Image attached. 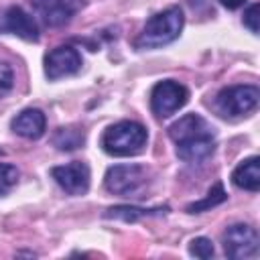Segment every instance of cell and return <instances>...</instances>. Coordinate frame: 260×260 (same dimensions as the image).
<instances>
[{
  "label": "cell",
  "mask_w": 260,
  "mask_h": 260,
  "mask_svg": "<svg viewBox=\"0 0 260 260\" xmlns=\"http://www.w3.org/2000/svg\"><path fill=\"white\" fill-rule=\"evenodd\" d=\"M51 177L69 195H83L89 189V167L79 160L61 165V167H53Z\"/></svg>",
  "instance_id": "cell-9"
},
{
  "label": "cell",
  "mask_w": 260,
  "mask_h": 260,
  "mask_svg": "<svg viewBox=\"0 0 260 260\" xmlns=\"http://www.w3.org/2000/svg\"><path fill=\"white\" fill-rule=\"evenodd\" d=\"M258 12H260L258 4L248 6V10L244 12V26H248L250 32H254V35H258Z\"/></svg>",
  "instance_id": "cell-20"
},
{
  "label": "cell",
  "mask_w": 260,
  "mask_h": 260,
  "mask_svg": "<svg viewBox=\"0 0 260 260\" xmlns=\"http://www.w3.org/2000/svg\"><path fill=\"white\" fill-rule=\"evenodd\" d=\"M165 211L167 213V207H134V205H116V207H108L104 217H116V219H124V221H136L144 215H156Z\"/></svg>",
  "instance_id": "cell-14"
},
{
  "label": "cell",
  "mask_w": 260,
  "mask_h": 260,
  "mask_svg": "<svg viewBox=\"0 0 260 260\" xmlns=\"http://www.w3.org/2000/svg\"><path fill=\"white\" fill-rule=\"evenodd\" d=\"M189 254L195 256V258H201V260H207V258H213L215 250H213V242L209 238H193L191 244H189Z\"/></svg>",
  "instance_id": "cell-18"
},
{
  "label": "cell",
  "mask_w": 260,
  "mask_h": 260,
  "mask_svg": "<svg viewBox=\"0 0 260 260\" xmlns=\"http://www.w3.org/2000/svg\"><path fill=\"white\" fill-rule=\"evenodd\" d=\"M12 83H14V75H12L10 65H6L4 61H0V98L6 95L12 89Z\"/></svg>",
  "instance_id": "cell-19"
},
{
  "label": "cell",
  "mask_w": 260,
  "mask_h": 260,
  "mask_svg": "<svg viewBox=\"0 0 260 260\" xmlns=\"http://www.w3.org/2000/svg\"><path fill=\"white\" fill-rule=\"evenodd\" d=\"M232 183L238 189H246L252 193L258 191L260 189V158L250 156V158L242 160L232 173Z\"/></svg>",
  "instance_id": "cell-13"
},
{
  "label": "cell",
  "mask_w": 260,
  "mask_h": 260,
  "mask_svg": "<svg viewBox=\"0 0 260 260\" xmlns=\"http://www.w3.org/2000/svg\"><path fill=\"white\" fill-rule=\"evenodd\" d=\"M189 100V89L173 79L158 81L150 91V108L158 118H169Z\"/></svg>",
  "instance_id": "cell-7"
},
{
  "label": "cell",
  "mask_w": 260,
  "mask_h": 260,
  "mask_svg": "<svg viewBox=\"0 0 260 260\" xmlns=\"http://www.w3.org/2000/svg\"><path fill=\"white\" fill-rule=\"evenodd\" d=\"M85 136H83V130L81 128H73V126H63V128H57V132L53 134V144L59 148V150H75L83 144Z\"/></svg>",
  "instance_id": "cell-15"
},
{
  "label": "cell",
  "mask_w": 260,
  "mask_h": 260,
  "mask_svg": "<svg viewBox=\"0 0 260 260\" xmlns=\"http://www.w3.org/2000/svg\"><path fill=\"white\" fill-rule=\"evenodd\" d=\"M219 2H221L225 8H230V10H236V8H240V6H242L246 0H219Z\"/></svg>",
  "instance_id": "cell-21"
},
{
  "label": "cell",
  "mask_w": 260,
  "mask_h": 260,
  "mask_svg": "<svg viewBox=\"0 0 260 260\" xmlns=\"http://www.w3.org/2000/svg\"><path fill=\"white\" fill-rule=\"evenodd\" d=\"M81 69V55L71 45L55 47L45 55V75L49 79H61Z\"/></svg>",
  "instance_id": "cell-8"
},
{
  "label": "cell",
  "mask_w": 260,
  "mask_h": 260,
  "mask_svg": "<svg viewBox=\"0 0 260 260\" xmlns=\"http://www.w3.org/2000/svg\"><path fill=\"white\" fill-rule=\"evenodd\" d=\"M260 91L256 85H230L215 95V110L228 118L250 114L258 106Z\"/></svg>",
  "instance_id": "cell-5"
},
{
  "label": "cell",
  "mask_w": 260,
  "mask_h": 260,
  "mask_svg": "<svg viewBox=\"0 0 260 260\" xmlns=\"http://www.w3.org/2000/svg\"><path fill=\"white\" fill-rule=\"evenodd\" d=\"M148 140L146 128L134 120H122L108 126L102 134V148L112 156L138 154Z\"/></svg>",
  "instance_id": "cell-3"
},
{
  "label": "cell",
  "mask_w": 260,
  "mask_h": 260,
  "mask_svg": "<svg viewBox=\"0 0 260 260\" xmlns=\"http://www.w3.org/2000/svg\"><path fill=\"white\" fill-rule=\"evenodd\" d=\"M30 6L47 26H63L77 14L81 0H30Z\"/></svg>",
  "instance_id": "cell-10"
},
{
  "label": "cell",
  "mask_w": 260,
  "mask_h": 260,
  "mask_svg": "<svg viewBox=\"0 0 260 260\" xmlns=\"http://www.w3.org/2000/svg\"><path fill=\"white\" fill-rule=\"evenodd\" d=\"M183 24H185L183 10L179 6H169L162 12H156L146 20L142 32L136 39V47L138 49H156V47L169 45L181 35Z\"/></svg>",
  "instance_id": "cell-2"
},
{
  "label": "cell",
  "mask_w": 260,
  "mask_h": 260,
  "mask_svg": "<svg viewBox=\"0 0 260 260\" xmlns=\"http://www.w3.org/2000/svg\"><path fill=\"white\" fill-rule=\"evenodd\" d=\"M0 30L16 35L24 41H39V26L28 12L20 6H10L0 18Z\"/></svg>",
  "instance_id": "cell-11"
},
{
  "label": "cell",
  "mask_w": 260,
  "mask_h": 260,
  "mask_svg": "<svg viewBox=\"0 0 260 260\" xmlns=\"http://www.w3.org/2000/svg\"><path fill=\"white\" fill-rule=\"evenodd\" d=\"M223 252L232 260H248L258 254V232L248 223H234L221 236Z\"/></svg>",
  "instance_id": "cell-6"
},
{
  "label": "cell",
  "mask_w": 260,
  "mask_h": 260,
  "mask_svg": "<svg viewBox=\"0 0 260 260\" xmlns=\"http://www.w3.org/2000/svg\"><path fill=\"white\" fill-rule=\"evenodd\" d=\"M104 185L120 197H140L148 185V171L142 165H114L106 171Z\"/></svg>",
  "instance_id": "cell-4"
},
{
  "label": "cell",
  "mask_w": 260,
  "mask_h": 260,
  "mask_svg": "<svg viewBox=\"0 0 260 260\" xmlns=\"http://www.w3.org/2000/svg\"><path fill=\"white\" fill-rule=\"evenodd\" d=\"M225 199H228V193H225L223 185L217 181V183L207 191V195H205L203 199H199V201L187 205V211H189V213H201V211H207V209H211V207L223 203Z\"/></svg>",
  "instance_id": "cell-16"
},
{
  "label": "cell",
  "mask_w": 260,
  "mask_h": 260,
  "mask_svg": "<svg viewBox=\"0 0 260 260\" xmlns=\"http://www.w3.org/2000/svg\"><path fill=\"white\" fill-rule=\"evenodd\" d=\"M12 126V132H16L18 136L22 138H28V140H37L45 134V126H47V118L41 110L37 108H26L22 110L20 114H16L10 122Z\"/></svg>",
  "instance_id": "cell-12"
},
{
  "label": "cell",
  "mask_w": 260,
  "mask_h": 260,
  "mask_svg": "<svg viewBox=\"0 0 260 260\" xmlns=\"http://www.w3.org/2000/svg\"><path fill=\"white\" fill-rule=\"evenodd\" d=\"M2 154H4V150H2V148H0V156H2Z\"/></svg>",
  "instance_id": "cell-22"
},
{
  "label": "cell",
  "mask_w": 260,
  "mask_h": 260,
  "mask_svg": "<svg viewBox=\"0 0 260 260\" xmlns=\"http://www.w3.org/2000/svg\"><path fill=\"white\" fill-rule=\"evenodd\" d=\"M18 177H20V173L14 165L0 162V195H6L18 183Z\"/></svg>",
  "instance_id": "cell-17"
},
{
  "label": "cell",
  "mask_w": 260,
  "mask_h": 260,
  "mask_svg": "<svg viewBox=\"0 0 260 260\" xmlns=\"http://www.w3.org/2000/svg\"><path fill=\"white\" fill-rule=\"evenodd\" d=\"M177 156L185 162H203L215 150L213 126L199 114H185L169 126Z\"/></svg>",
  "instance_id": "cell-1"
}]
</instances>
